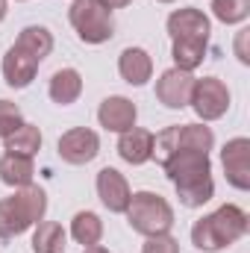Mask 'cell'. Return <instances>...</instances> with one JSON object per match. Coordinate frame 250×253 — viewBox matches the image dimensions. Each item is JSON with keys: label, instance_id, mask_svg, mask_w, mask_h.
Wrapping results in <instances>:
<instances>
[{"label": "cell", "instance_id": "cell-1", "mask_svg": "<svg viewBox=\"0 0 250 253\" xmlns=\"http://www.w3.org/2000/svg\"><path fill=\"white\" fill-rule=\"evenodd\" d=\"M165 177L174 183L180 203L188 209H197L215 197V180H212V159L209 153L180 150L165 165Z\"/></svg>", "mask_w": 250, "mask_h": 253}, {"label": "cell", "instance_id": "cell-2", "mask_svg": "<svg viewBox=\"0 0 250 253\" xmlns=\"http://www.w3.org/2000/svg\"><path fill=\"white\" fill-rule=\"evenodd\" d=\"M250 227L248 212L236 203H224L218 206L212 215H203L200 221H194L191 227V245L197 251L218 253L230 245H236Z\"/></svg>", "mask_w": 250, "mask_h": 253}, {"label": "cell", "instance_id": "cell-3", "mask_svg": "<svg viewBox=\"0 0 250 253\" xmlns=\"http://www.w3.org/2000/svg\"><path fill=\"white\" fill-rule=\"evenodd\" d=\"M47 212V194L39 186H24L15 189L12 197L0 200V239H15L44 221Z\"/></svg>", "mask_w": 250, "mask_h": 253}, {"label": "cell", "instance_id": "cell-4", "mask_svg": "<svg viewBox=\"0 0 250 253\" xmlns=\"http://www.w3.org/2000/svg\"><path fill=\"white\" fill-rule=\"evenodd\" d=\"M126 221L138 236H159L174 227V206L156 191H132L126 206Z\"/></svg>", "mask_w": 250, "mask_h": 253}, {"label": "cell", "instance_id": "cell-5", "mask_svg": "<svg viewBox=\"0 0 250 253\" xmlns=\"http://www.w3.org/2000/svg\"><path fill=\"white\" fill-rule=\"evenodd\" d=\"M68 21L85 44H103L115 36V15L100 0H74Z\"/></svg>", "mask_w": 250, "mask_h": 253}, {"label": "cell", "instance_id": "cell-6", "mask_svg": "<svg viewBox=\"0 0 250 253\" xmlns=\"http://www.w3.org/2000/svg\"><path fill=\"white\" fill-rule=\"evenodd\" d=\"M188 106L194 109V115L206 124V121H218L227 115L230 109V88L224 80L218 77H203V80H194V88H191V100Z\"/></svg>", "mask_w": 250, "mask_h": 253}, {"label": "cell", "instance_id": "cell-7", "mask_svg": "<svg viewBox=\"0 0 250 253\" xmlns=\"http://www.w3.org/2000/svg\"><path fill=\"white\" fill-rule=\"evenodd\" d=\"M56 147H59L62 162H68V165H88L100 153V138L88 126H74V129H68V132L59 135Z\"/></svg>", "mask_w": 250, "mask_h": 253}, {"label": "cell", "instance_id": "cell-8", "mask_svg": "<svg viewBox=\"0 0 250 253\" xmlns=\"http://www.w3.org/2000/svg\"><path fill=\"white\" fill-rule=\"evenodd\" d=\"M221 165L227 174V183L239 191H250V138L239 135L230 138L221 150Z\"/></svg>", "mask_w": 250, "mask_h": 253}, {"label": "cell", "instance_id": "cell-9", "mask_svg": "<svg viewBox=\"0 0 250 253\" xmlns=\"http://www.w3.org/2000/svg\"><path fill=\"white\" fill-rule=\"evenodd\" d=\"M194 80L188 71L180 68H168L159 74L156 80V100L168 109H186L188 100H191V88H194Z\"/></svg>", "mask_w": 250, "mask_h": 253}, {"label": "cell", "instance_id": "cell-10", "mask_svg": "<svg viewBox=\"0 0 250 253\" xmlns=\"http://www.w3.org/2000/svg\"><path fill=\"white\" fill-rule=\"evenodd\" d=\"M209 33H212L209 18L200 9H194V6L174 9L168 15V36H171V42H177V39H186V42H209Z\"/></svg>", "mask_w": 250, "mask_h": 253}, {"label": "cell", "instance_id": "cell-11", "mask_svg": "<svg viewBox=\"0 0 250 253\" xmlns=\"http://www.w3.org/2000/svg\"><path fill=\"white\" fill-rule=\"evenodd\" d=\"M94 186H97L100 203H103L109 212H118V215L126 212L132 191H129V183H126V177L118 171V168H103V171H97Z\"/></svg>", "mask_w": 250, "mask_h": 253}, {"label": "cell", "instance_id": "cell-12", "mask_svg": "<svg viewBox=\"0 0 250 253\" xmlns=\"http://www.w3.org/2000/svg\"><path fill=\"white\" fill-rule=\"evenodd\" d=\"M135 118H138V109H135V103L124 97V94H112V97H106L103 103H100V109H97V121L103 129H109V132H126V129H132L135 126Z\"/></svg>", "mask_w": 250, "mask_h": 253}, {"label": "cell", "instance_id": "cell-13", "mask_svg": "<svg viewBox=\"0 0 250 253\" xmlns=\"http://www.w3.org/2000/svg\"><path fill=\"white\" fill-rule=\"evenodd\" d=\"M39 59H33L30 53H24L21 47H9L6 56H3V80L9 88H27L33 80H36V71H39Z\"/></svg>", "mask_w": 250, "mask_h": 253}, {"label": "cell", "instance_id": "cell-14", "mask_svg": "<svg viewBox=\"0 0 250 253\" xmlns=\"http://www.w3.org/2000/svg\"><path fill=\"white\" fill-rule=\"evenodd\" d=\"M118 156L124 162H129V165L150 162V156H153V132L141 129V126H132V129L121 132V138H118Z\"/></svg>", "mask_w": 250, "mask_h": 253}, {"label": "cell", "instance_id": "cell-15", "mask_svg": "<svg viewBox=\"0 0 250 253\" xmlns=\"http://www.w3.org/2000/svg\"><path fill=\"white\" fill-rule=\"evenodd\" d=\"M118 74H121L124 83L135 85V88L144 85L153 77V59H150V53L141 50V47H124L121 56H118Z\"/></svg>", "mask_w": 250, "mask_h": 253}, {"label": "cell", "instance_id": "cell-16", "mask_svg": "<svg viewBox=\"0 0 250 253\" xmlns=\"http://www.w3.org/2000/svg\"><path fill=\"white\" fill-rule=\"evenodd\" d=\"M47 94L53 103L59 106H71L80 100L83 94V77L77 68H59L53 77H50V85H47Z\"/></svg>", "mask_w": 250, "mask_h": 253}, {"label": "cell", "instance_id": "cell-17", "mask_svg": "<svg viewBox=\"0 0 250 253\" xmlns=\"http://www.w3.org/2000/svg\"><path fill=\"white\" fill-rule=\"evenodd\" d=\"M36 177V165L33 156H18V153H3L0 156V180L12 189H24L33 186Z\"/></svg>", "mask_w": 250, "mask_h": 253}, {"label": "cell", "instance_id": "cell-18", "mask_svg": "<svg viewBox=\"0 0 250 253\" xmlns=\"http://www.w3.org/2000/svg\"><path fill=\"white\" fill-rule=\"evenodd\" d=\"M15 47H21L24 53H30L33 59H47L50 50H53V33L42 24H33V27H24L21 36L15 39Z\"/></svg>", "mask_w": 250, "mask_h": 253}, {"label": "cell", "instance_id": "cell-19", "mask_svg": "<svg viewBox=\"0 0 250 253\" xmlns=\"http://www.w3.org/2000/svg\"><path fill=\"white\" fill-rule=\"evenodd\" d=\"M177 135V153L180 150H194V153H209L215 147V132L206 124H183L174 126Z\"/></svg>", "mask_w": 250, "mask_h": 253}, {"label": "cell", "instance_id": "cell-20", "mask_svg": "<svg viewBox=\"0 0 250 253\" xmlns=\"http://www.w3.org/2000/svg\"><path fill=\"white\" fill-rule=\"evenodd\" d=\"M71 239L83 248H91V245H100L103 239V221L97 212H77L71 218Z\"/></svg>", "mask_w": 250, "mask_h": 253}, {"label": "cell", "instance_id": "cell-21", "mask_svg": "<svg viewBox=\"0 0 250 253\" xmlns=\"http://www.w3.org/2000/svg\"><path fill=\"white\" fill-rule=\"evenodd\" d=\"M3 147L6 153H18V156H36L42 150V129L36 124H24L18 126L12 135L3 138Z\"/></svg>", "mask_w": 250, "mask_h": 253}, {"label": "cell", "instance_id": "cell-22", "mask_svg": "<svg viewBox=\"0 0 250 253\" xmlns=\"http://www.w3.org/2000/svg\"><path fill=\"white\" fill-rule=\"evenodd\" d=\"M68 233L56 221H39L33 233V253H62L68 245Z\"/></svg>", "mask_w": 250, "mask_h": 253}, {"label": "cell", "instance_id": "cell-23", "mask_svg": "<svg viewBox=\"0 0 250 253\" xmlns=\"http://www.w3.org/2000/svg\"><path fill=\"white\" fill-rule=\"evenodd\" d=\"M206 44L209 42H186V39H177L171 42V56H174V68L180 71H194L200 68V62L206 59Z\"/></svg>", "mask_w": 250, "mask_h": 253}, {"label": "cell", "instance_id": "cell-24", "mask_svg": "<svg viewBox=\"0 0 250 253\" xmlns=\"http://www.w3.org/2000/svg\"><path fill=\"white\" fill-rule=\"evenodd\" d=\"M212 15L221 24H242L250 15V0H212Z\"/></svg>", "mask_w": 250, "mask_h": 253}, {"label": "cell", "instance_id": "cell-25", "mask_svg": "<svg viewBox=\"0 0 250 253\" xmlns=\"http://www.w3.org/2000/svg\"><path fill=\"white\" fill-rule=\"evenodd\" d=\"M21 124H24V112H21V106L12 103V100H3V97H0V138L12 135Z\"/></svg>", "mask_w": 250, "mask_h": 253}, {"label": "cell", "instance_id": "cell-26", "mask_svg": "<svg viewBox=\"0 0 250 253\" xmlns=\"http://www.w3.org/2000/svg\"><path fill=\"white\" fill-rule=\"evenodd\" d=\"M141 253H180V242L171 233H159V236H147Z\"/></svg>", "mask_w": 250, "mask_h": 253}, {"label": "cell", "instance_id": "cell-27", "mask_svg": "<svg viewBox=\"0 0 250 253\" xmlns=\"http://www.w3.org/2000/svg\"><path fill=\"white\" fill-rule=\"evenodd\" d=\"M248 36H250V30H242V33H239V39H236V53H239V59H242L245 65H250L248 47H245V42H248Z\"/></svg>", "mask_w": 250, "mask_h": 253}, {"label": "cell", "instance_id": "cell-28", "mask_svg": "<svg viewBox=\"0 0 250 253\" xmlns=\"http://www.w3.org/2000/svg\"><path fill=\"white\" fill-rule=\"evenodd\" d=\"M100 3H103L106 9H124V6L132 3V0H100Z\"/></svg>", "mask_w": 250, "mask_h": 253}, {"label": "cell", "instance_id": "cell-29", "mask_svg": "<svg viewBox=\"0 0 250 253\" xmlns=\"http://www.w3.org/2000/svg\"><path fill=\"white\" fill-rule=\"evenodd\" d=\"M83 253H109V251H106L103 245H91V248H85Z\"/></svg>", "mask_w": 250, "mask_h": 253}, {"label": "cell", "instance_id": "cell-30", "mask_svg": "<svg viewBox=\"0 0 250 253\" xmlns=\"http://www.w3.org/2000/svg\"><path fill=\"white\" fill-rule=\"evenodd\" d=\"M6 18V0H0V21Z\"/></svg>", "mask_w": 250, "mask_h": 253}, {"label": "cell", "instance_id": "cell-31", "mask_svg": "<svg viewBox=\"0 0 250 253\" xmlns=\"http://www.w3.org/2000/svg\"><path fill=\"white\" fill-rule=\"evenodd\" d=\"M159 3H174V0H159Z\"/></svg>", "mask_w": 250, "mask_h": 253}]
</instances>
